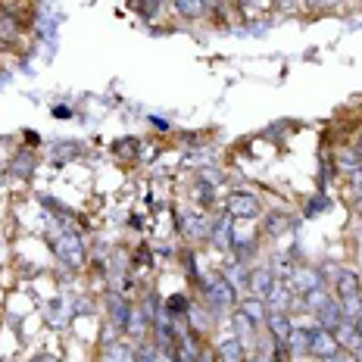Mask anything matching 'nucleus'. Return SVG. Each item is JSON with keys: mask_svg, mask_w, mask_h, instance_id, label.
Masks as SVG:
<instances>
[{"mask_svg": "<svg viewBox=\"0 0 362 362\" xmlns=\"http://www.w3.org/2000/svg\"><path fill=\"white\" fill-rule=\"evenodd\" d=\"M50 247H54L57 259L63 262L66 269H81L88 262V247L81 235H75V231H59V235L50 240Z\"/></svg>", "mask_w": 362, "mask_h": 362, "instance_id": "1", "label": "nucleus"}, {"mask_svg": "<svg viewBox=\"0 0 362 362\" xmlns=\"http://www.w3.org/2000/svg\"><path fill=\"white\" fill-rule=\"evenodd\" d=\"M206 300L213 309H231L238 306V288L225 275H216L206 281Z\"/></svg>", "mask_w": 362, "mask_h": 362, "instance_id": "2", "label": "nucleus"}, {"mask_svg": "<svg viewBox=\"0 0 362 362\" xmlns=\"http://www.w3.org/2000/svg\"><path fill=\"white\" fill-rule=\"evenodd\" d=\"M225 209H228L231 218H256V216L262 213L259 200H256L253 194H244V191L228 194V200H225Z\"/></svg>", "mask_w": 362, "mask_h": 362, "instance_id": "3", "label": "nucleus"}, {"mask_svg": "<svg viewBox=\"0 0 362 362\" xmlns=\"http://www.w3.org/2000/svg\"><path fill=\"white\" fill-rule=\"evenodd\" d=\"M337 350H341V346H337L334 331H325V328H309V346H306L309 356L328 359V356H334Z\"/></svg>", "mask_w": 362, "mask_h": 362, "instance_id": "4", "label": "nucleus"}, {"mask_svg": "<svg viewBox=\"0 0 362 362\" xmlns=\"http://www.w3.org/2000/svg\"><path fill=\"white\" fill-rule=\"evenodd\" d=\"M266 328H269L272 341H275L278 346H288V344H291L293 325H291L288 313H269V319H266Z\"/></svg>", "mask_w": 362, "mask_h": 362, "instance_id": "5", "label": "nucleus"}, {"mask_svg": "<svg viewBox=\"0 0 362 362\" xmlns=\"http://www.w3.org/2000/svg\"><path fill=\"white\" fill-rule=\"evenodd\" d=\"M334 337H337V346L341 350H350V353H359L362 350V334L356 328V322H341V325L334 328Z\"/></svg>", "mask_w": 362, "mask_h": 362, "instance_id": "6", "label": "nucleus"}, {"mask_svg": "<svg viewBox=\"0 0 362 362\" xmlns=\"http://www.w3.org/2000/svg\"><path fill=\"white\" fill-rule=\"evenodd\" d=\"M315 288H322V278H319V272L315 269H297L291 275V291H297V293H306L309 291H315Z\"/></svg>", "mask_w": 362, "mask_h": 362, "instance_id": "7", "label": "nucleus"}, {"mask_svg": "<svg viewBox=\"0 0 362 362\" xmlns=\"http://www.w3.org/2000/svg\"><path fill=\"white\" fill-rule=\"evenodd\" d=\"M315 319H319V328L325 331H334L337 325L344 322V313H341V303H334V300H325L319 309H315Z\"/></svg>", "mask_w": 362, "mask_h": 362, "instance_id": "8", "label": "nucleus"}, {"mask_svg": "<svg viewBox=\"0 0 362 362\" xmlns=\"http://www.w3.org/2000/svg\"><path fill=\"white\" fill-rule=\"evenodd\" d=\"M247 288H250L259 300H266L272 293V288H275V275H272V269H253L250 272V284H247Z\"/></svg>", "mask_w": 362, "mask_h": 362, "instance_id": "9", "label": "nucleus"}, {"mask_svg": "<svg viewBox=\"0 0 362 362\" xmlns=\"http://www.w3.org/2000/svg\"><path fill=\"white\" fill-rule=\"evenodd\" d=\"M216 353H218V362H244L247 359L244 341H240V337H225Z\"/></svg>", "mask_w": 362, "mask_h": 362, "instance_id": "10", "label": "nucleus"}, {"mask_svg": "<svg viewBox=\"0 0 362 362\" xmlns=\"http://www.w3.org/2000/svg\"><path fill=\"white\" fill-rule=\"evenodd\" d=\"M209 238H213V244L222 247V250H231V247H235V228H231V216H228V213L218 218L216 231H213Z\"/></svg>", "mask_w": 362, "mask_h": 362, "instance_id": "11", "label": "nucleus"}, {"mask_svg": "<svg viewBox=\"0 0 362 362\" xmlns=\"http://www.w3.org/2000/svg\"><path fill=\"white\" fill-rule=\"evenodd\" d=\"M240 313H244L256 328L266 325V319H269V306H266V300H259V297H250L247 303H240Z\"/></svg>", "mask_w": 362, "mask_h": 362, "instance_id": "12", "label": "nucleus"}, {"mask_svg": "<svg viewBox=\"0 0 362 362\" xmlns=\"http://www.w3.org/2000/svg\"><path fill=\"white\" fill-rule=\"evenodd\" d=\"M107 309L112 315V322H116V328H128V315H132V306L125 303L119 293H110L107 297Z\"/></svg>", "mask_w": 362, "mask_h": 362, "instance_id": "13", "label": "nucleus"}, {"mask_svg": "<svg viewBox=\"0 0 362 362\" xmlns=\"http://www.w3.org/2000/svg\"><path fill=\"white\" fill-rule=\"evenodd\" d=\"M181 228H185V235H191V238H209V235H213L206 218H203V216H191V213L181 216Z\"/></svg>", "mask_w": 362, "mask_h": 362, "instance_id": "14", "label": "nucleus"}, {"mask_svg": "<svg viewBox=\"0 0 362 362\" xmlns=\"http://www.w3.org/2000/svg\"><path fill=\"white\" fill-rule=\"evenodd\" d=\"M103 362H138V359L128 350V344L112 341V344H107V350H103Z\"/></svg>", "mask_w": 362, "mask_h": 362, "instance_id": "15", "label": "nucleus"}, {"mask_svg": "<svg viewBox=\"0 0 362 362\" xmlns=\"http://www.w3.org/2000/svg\"><path fill=\"white\" fill-rule=\"evenodd\" d=\"M175 10L187 19H197V16H206L209 13V0H178Z\"/></svg>", "mask_w": 362, "mask_h": 362, "instance_id": "16", "label": "nucleus"}, {"mask_svg": "<svg viewBox=\"0 0 362 362\" xmlns=\"http://www.w3.org/2000/svg\"><path fill=\"white\" fill-rule=\"evenodd\" d=\"M337 293H341V297L359 293V275H356V272H350V269L337 272Z\"/></svg>", "mask_w": 362, "mask_h": 362, "instance_id": "17", "label": "nucleus"}, {"mask_svg": "<svg viewBox=\"0 0 362 362\" xmlns=\"http://www.w3.org/2000/svg\"><path fill=\"white\" fill-rule=\"evenodd\" d=\"M341 313L346 322H359L362 319V293H350V297H341Z\"/></svg>", "mask_w": 362, "mask_h": 362, "instance_id": "18", "label": "nucleus"}, {"mask_svg": "<svg viewBox=\"0 0 362 362\" xmlns=\"http://www.w3.org/2000/svg\"><path fill=\"white\" fill-rule=\"evenodd\" d=\"M269 313H284V309H288V303H291V291H284V288H278V284H275V288H272V293H269Z\"/></svg>", "mask_w": 362, "mask_h": 362, "instance_id": "19", "label": "nucleus"}, {"mask_svg": "<svg viewBox=\"0 0 362 362\" xmlns=\"http://www.w3.org/2000/svg\"><path fill=\"white\" fill-rule=\"evenodd\" d=\"M75 156H81V144H75V141H63L54 147V163H69Z\"/></svg>", "mask_w": 362, "mask_h": 362, "instance_id": "20", "label": "nucleus"}, {"mask_svg": "<svg viewBox=\"0 0 362 362\" xmlns=\"http://www.w3.org/2000/svg\"><path fill=\"white\" fill-rule=\"evenodd\" d=\"M32 169H35V156L32 153H19V160L10 165V172L16 178H25V175H32Z\"/></svg>", "mask_w": 362, "mask_h": 362, "instance_id": "21", "label": "nucleus"}, {"mask_svg": "<svg viewBox=\"0 0 362 362\" xmlns=\"http://www.w3.org/2000/svg\"><path fill=\"white\" fill-rule=\"evenodd\" d=\"M288 228H291V218H288V216H281V213H272V216H269V222H266V231H269V235H284Z\"/></svg>", "mask_w": 362, "mask_h": 362, "instance_id": "22", "label": "nucleus"}, {"mask_svg": "<svg viewBox=\"0 0 362 362\" xmlns=\"http://www.w3.org/2000/svg\"><path fill=\"white\" fill-rule=\"evenodd\" d=\"M288 346H293V353H297V356H303L306 353V346H309V328H293V334H291V344Z\"/></svg>", "mask_w": 362, "mask_h": 362, "instance_id": "23", "label": "nucleus"}, {"mask_svg": "<svg viewBox=\"0 0 362 362\" xmlns=\"http://www.w3.org/2000/svg\"><path fill=\"white\" fill-rule=\"evenodd\" d=\"M165 309H169L172 315H187V309H191V300L181 297V293H175V297L165 300Z\"/></svg>", "mask_w": 362, "mask_h": 362, "instance_id": "24", "label": "nucleus"}, {"mask_svg": "<svg viewBox=\"0 0 362 362\" xmlns=\"http://www.w3.org/2000/svg\"><path fill=\"white\" fill-rule=\"evenodd\" d=\"M16 32H19V22L16 19H6V16H0V37H6V41H10V37H16Z\"/></svg>", "mask_w": 362, "mask_h": 362, "instance_id": "25", "label": "nucleus"}, {"mask_svg": "<svg viewBox=\"0 0 362 362\" xmlns=\"http://www.w3.org/2000/svg\"><path fill=\"white\" fill-rule=\"evenodd\" d=\"M331 206V200L325 197V194H319V197H313L309 200V209H306V216H319L322 209H328Z\"/></svg>", "mask_w": 362, "mask_h": 362, "instance_id": "26", "label": "nucleus"}, {"mask_svg": "<svg viewBox=\"0 0 362 362\" xmlns=\"http://www.w3.org/2000/svg\"><path fill=\"white\" fill-rule=\"evenodd\" d=\"M337 165H341V169H346V172H356L359 165H362V160H359V153H341Z\"/></svg>", "mask_w": 362, "mask_h": 362, "instance_id": "27", "label": "nucleus"}, {"mask_svg": "<svg viewBox=\"0 0 362 362\" xmlns=\"http://www.w3.org/2000/svg\"><path fill=\"white\" fill-rule=\"evenodd\" d=\"M156 356H160V350H156L153 344H144V346L138 350V356H134V359H138V362H156Z\"/></svg>", "mask_w": 362, "mask_h": 362, "instance_id": "28", "label": "nucleus"}, {"mask_svg": "<svg viewBox=\"0 0 362 362\" xmlns=\"http://www.w3.org/2000/svg\"><path fill=\"white\" fill-rule=\"evenodd\" d=\"M134 150H138V141H132V138H122V141H116V147H112V153H132L134 156Z\"/></svg>", "mask_w": 362, "mask_h": 362, "instance_id": "29", "label": "nucleus"}, {"mask_svg": "<svg viewBox=\"0 0 362 362\" xmlns=\"http://www.w3.org/2000/svg\"><path fill=\"white\" fill-rule=\"evenodd\" d=\"M325 362H356V353H350V350H337L334 356H328Z\"/></svg>", "mask_w": 362, "mask_h": 362, "instance_id": "30", "label": "nucleus"}, {"mask_svg": "<svg viewBox=\"0 0 362 362\" xmlns=\"http://www.w3.org/2000/svg\"><path fill=\"white\" fill-rule=\"evenodd\" d=\"M197 197H200V203H213V187H206V181H200Z\"/></svg>", "mask_w": 362, "mask_h": 362, "instance_id": "31", "label": "nucleus"}, {"mask_svg": "<svg viewBox=\"0 0 362 362\" xmlns=\"http://www.w3.org/2000/svg\"><path fill=\"white\" fill-rule=\"evenodd\" d=\"M350 181H353V191H356L359 197H362V165H359L356 172H350Z\"/></svg>", "mask_w": 362, "mask_h": 362, "instance_id": "32", "label": "nucleus"}, {"mask_svg": "<svg viewBox=\"0 0 362 362\" xmlns=\"http://www.w3.org/2000/svg\"><path fill=\"white\" fill-rule=\"evenodd\" d=\"M309 6H315V10H325V6H337L341 0H306Z\"/></svg>", "mask_w": 362, "mask_h": 362, "instance_id": "33", "label": "nucleus"}, {"mask_svg": "<svg viewBox=\"0 0 362 362\" xmlns=\"http://www.w3.org/2000/svg\"><path fill=\"white\" fill-rule=\"evenodd\" d=\"M32 362H59L57 356H50V353H44V356H35Z\"/></svg>", "mask_w": 362, "mask_h": 362, "instance_id": "34", "label": "nucleus"}, {"mask_svg": "<svg viewBox=\"0 0 362 362\" xmlns=\"http://www.w3.org/2000/svg\"><path fill=\"white\" fill-rule=\"evenodd\" d=\"M54 116H59V119H66V116H69V110H66V107H54Z\"/></svg>", "mask_w": 362, "mask_h": 362, "instance_id": "35", "label": "nucleus"}, {"mask_svg": "<svg viewBox=\"0 0 362 362\" xmlns=\"http://www.w3.org/2000/svg\"><path fill=\"white\" fill-rule=\"evenodd\" d=\"M356 153H359V160H362V134H359V144H356Z\"/></svg>", "mask_w": 362, "mask_h": 362, "instance_id": "36", "label": "nucleus"}, {"mask_svg": "<svg viewBox=\"0 0 362 362\" xmlns=\"http://www.w3.org/2000/svg\"><path fill=\"white\" fill-rule=\"evenodd\" d=\"M356 213L362 216V197H356Z\"/></svg>", "mask_w": 362, "mask_h": 362, "instance_id": "37", "label": "nucleus"}, {"mask_svg": "<svg viewBox=\"0 0 362 362\" xmlns=\"http://www.w3.org/2000/svg\"><path fill=\"white\" fill-rule=\"evenodd\" d=\"M356 328H359V334H362V319H359V322H356Z\"/></svg>", "mask_w": 362, "mask_h": 362, "instance_id": "38", "label": "nucleus"}, {"mask_svg": "<svg viewBox=\"0 0 362 362\" xmlns=\"http://www.w3.org/2000/svg\"><path fill=\"white\" fill-rule=\"evenodd\" d=\"M356 362H362V350H359V353H356Z\"/></svg>", "mask_w": 362, "mask_h": 362, "instance_id": "39", "label": "nucleus"}, {"mask_svg": "<svg viewBox=\"0 0 362 362\" xmlns=\"http://www.w3.org/2000/svg\"><path fill=\"white\" fill-rule=\"evenodd\" d=\"M0 362H4V359H0Z\"/></svg>", "mask_w": 362, "mask_h": 362, "instance_id": "40", "label": "nucleus"}]
</instances>
